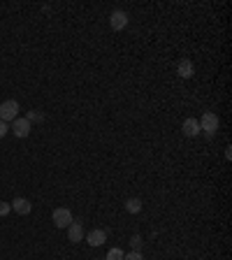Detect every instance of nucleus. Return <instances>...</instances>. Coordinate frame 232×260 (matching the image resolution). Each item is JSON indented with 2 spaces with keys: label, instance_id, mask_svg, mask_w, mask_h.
Masks as SVG:
<instances>
[{
  "label": "nucleus",
  "instance_id": "f03ea898",
  "mask_svg": "<svg viewBox=\"0 0 232 260\" xmlns=\"http://www.w3.org/2000/svg\"><path fill=\"white\" fill-rule=\"evenodd\" d=\"M51 218H54V225H56V228H61V230H68L70 223L75 221V216H72V212H70L68 207H58V209H54Z\"/></svg>",
  "mask_w": 232,
  "mask_h": 260
},
{
  "label": "nucleus",
  "instance_id": "20e7f679",
  "mask_svg": "<svg viewBox=\"0 0 232 260\" xmlns=\"http://www.w3.org/2000/svg\"><path fill=\"white\" fill-rule=\"evenodd\" d=\"M9 130H12V132H14V137H28V135H31V121H26V119H21V116H19V119H14V121H12V126H9Z\"/></svg>",
  "mask_w": 232,
  "mask_h": 260
},
{
  "label": "nucleus",
  "instance_id": "dca6fc26",
  "mask_svg": "<svg viewBox=\"0 0 232 260\" xmlns=\"http://www.w3.org/2000/svg\"><path fill=\"white\" fill-rule=\"evenodd\" d=\"M9 212H12V207H9V202H0V216H7Z\"/></svg>",
  "mask_w": 232,
  "mask_h": 260
},
{
  "label": "nucleus",
  "instance_id": "ddd939ff",
  "mask_svg": "<svg viewBox=\"0 0 232 260\" xmlns=\"http://www.w3.org/2000/svg\"><path fill=\"white\" fill-rule=\"evenodd\" d=\"M142 244H144L142 235H132V237H130V249H132V251H139V249H142Z\"/></svg>",
  "mask_w": 232,
  "mask_h": 260
},
{
  "label": "nucleus",
  "instance_id": "1a4fd4ad",
  "mask_svg": "<svg viewBox=\"0 0 232 260\" xmlns=\"http://www.w3.org/2000/svg\"><path fill=\"white\" fill-rule=\"evenodd\" d=\"M181 132H184L186 137H197V135H200V123H197V119L188 116L184 121V126H181Z\"/></svg>",
  "mask_w": 232,
  "mask_h": 260
},
{
  "label": "nucleus",
  "instance_id": "f3484780",
  "mask_svg": "<svg viewBox=\"0 0 232 260\" xmlns=\"http://www.w3.org/2000/svg\"><path fill=\"white\" fill-rule=\"evenodd\" d=\"M9 132V123H5V121H0V139L5 137V135H7Z\"/></svg>",
  "mask_w": 232,
  "mask_h": 260
},
{
  "label": "nucleus",
  "instance_id": "6e6552de",
  "mask_svg": "<svg viewBox=\"0 0 232 260\" xmlns=\"http://www.w3.org/2000/svg\"><path fill=\"white\" fill-rule=\"evenodd\" d=\"M84 239L88 242V246H102L105 242H107V232L105 230H91L88 235H84Z\"/></svg>",
  "mask_w": 232,
  "mask_h": 260
},
{
  "label": "nucleus",
  "instance_id": "a211bd4d",
  "mask_svg": "<svg viewBox=\"0 0 232 260\" xmlns=\"http://www.w3.org/2000/svg\"><path fill=\"white\" fill-rule=\"evenodd\" d=\"M93 260H102V258H93Z\"/></svg>",
  "mask_w": 232,
  "mask_h": 260
},
{
  "label": "nucleus",
  "instance_id": "0eeeda50",
  "mask_svg": "<svg viewBox=\"0 0 232 260\" xmlns=\"http://www.w3.org/2000/svg\"><path fill=\"white\" fill-rule=\"evenodd\" d=\"M9 207H12V212L21 216H28L33 212V202L28 198H14V202H9Z\"/></svg>",
  "mask_w": 232,
  "mask_h": 260
},
{
  "label": "nucleus",
  "instance_id": "4468645a",
  "mask_svg": "<svg viewBox=\"0 0 232 260\" xmlns=\"http://www.w3.org/2000/svg\"><path fill=\"white\" fill-rule=\"evenodd\" d=\"M23 119H26V121H42V119H44V116H42V114H39V112H33V109H31V112H28V114H26V116H23Z\"/></svg>",
  "mask_w": 232,
  "mask_h": 260
},
{
  "label": "nucleus",
  "instance_id": "39448f33",
  "mask_svg": "<svg viewBox=\"0 0 232 260\" xmlns=\"http://www.w3.org/2000/svg\"><path fill=\"white\" fill-rule=\"evenodd\" d=\"M128 14H125L123 9H114L112 14H109V26L114 28V31H123L125 26H128Z\"/></svg>",
  "mask_w": 232,
  "mask_h": 260
},
{
  "label": "nucleus",
  "instance_id": "f8f14e48",
  "mask_svg": "<svg viewBox=\"0 0 232 260\" xmlns=\"http://www.w3.org/2000/svg\"><path fill=\"white\" fill-rule=\"evenodd\" d=\"M123 256H125V253L121 251V249H109L107 258H105V260H123Z\"/></svg>",
  "mask_w": 232,
  "mask_h": 260
},
{
  "label": "nucleus",
  "instance_id": "9b49d317",
  "mask_svg": "<svg viewBox=\"0 0 232 260\" xmlns=\"http://www.w3.org/2000/svg\"><path fill=\"white\" fill-rule=\"evenodd\" d=\"M142 200L139 198H128L125 200V212H128V214H139V212H142Z\"/></svg>",
  "mask_w": 232,
  "mask_h": 260
},
{
  "label": "nucleus",
  "instance_id": "9d476101",
  "mask_svg": "<svg viewBox=\"0 0 232 260\" xmlns=\"http://www.w3.org/2000/svg\"><path fill=\"white\" fill-rule=\"evenodd\" d=\"M177 72H179V77H181V79H191V77H193V72H195L193 61L181 58V61H179V65H177Z\"/></svg>",
  "mask_w": 232,
  "mask_h": 260
},
{
  "label": "nucleus",
  "instance_id": "423d86ee",
  "mask_svg": "<svg viewBox=\"0 0 232 260\" xmlns=\"http://www.w3.org/2000/svg\"><path fill=\"white\" fill-rule=\"evenodd\" d=\"M84 225H81V221H72L68 228V242L70 244H79L81 239H84Z\"/></svg>",
  "mask_w": 232,
  "mask_h": 260
},
{
  "label": "nucleus",
  "instance_id": "7ed1b4c3",
  "mask_svg": "<svg viewBox=\"0 0 232 260\" xmlns=\"http://www.w3.org/2000/svg\"><path fill=\"white\" fill-rule=\"evenodd\" d=\"M14 119H19V102L16 100H5L0 105V121L12 123Z\"/></svg>",
  "mask_w": 232,
  "mask_h": 260
},
{
  "label": "nucleus",
  "instance_id": "2eb2a0df",
  "mask_svg": "<svg viewBox=\"0 0 232 260\" xmlns=\"http://www.w3.org/2000/svg\"><path fill=\"white\" fill-rule=\"evenodd\" d=\"M123 260H144V256H142V251H130L123 256Z\"/></svg>",
  "mask_w": 232,
  "mask_h": 260
},
{
  "label": "nucleus",
  "instance_id": "f257e3e1",
  "mask_svg": "<svg viewBox=\"0 0 232 260\" xmlns=\"http://www.w3.org/2000/svg\"><path fill=\"white\" fill-rule=\"evenodd\" d=\"M200 132H204L207 137H214V132L218 130V114H214V112H204V114L200 116Z\"/></svg>",
  "mask_w": 232,
  "mask_h": 260
}]
</instances>
